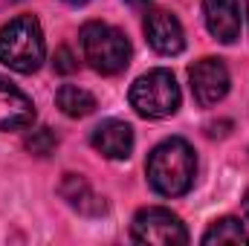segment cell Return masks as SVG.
I'll return each mask as SVG.
<instances>
[{"label": "cell", "instance_id": "obj_1", "mask_svg": "<svg viewBox=\"0 0 249 246\" xmlns=\"http://www.w3.org/2000/svg\"><path fill=\"white\" fill-rule=\"evenodd\" d=\"M145 174H148V183H151V188L157 194H162V197H183V194L191 191L194 177H197L194 148L180 136L162 139L148 154Z\"/></svg>", "mask_w": 249, "mask_h": 246}, {"label": "cell", "instance_id": "obj_2", "mask_svg": "<svg viewBox=\"0 0 249 246\" xmlns=\"http://www.w3.org/2000/svg\"><path fill=\"white\" fill-rule=\"evenodd\" d=\"M44 58H47V41L38 18L20 15L0 29V64L29 75L44 64Z\"/></svg>", "mask_w": 249, "mask_h": 246}, {"label": "cell", "instance_id": "obj_3", "mask_svg": "<svg viewBox=\"0 0 249 246\" xmlns=\"http://www.w3.org/2000/svg\"><path fill=\"white\" fill-rule=\"evenodd\" d=\"M78 41H81L84 61L102 75H116L130 64V41L124 38L122 29L110 23H102V20L84 23L78 32Z\"/></svg>", "mask_w": 249, "mask_h": 246}, {"label": "cell", "instance_id": "obj_4", "mask_svg": "<svg viewBox=\"0 0 249 246\" xmlns=\"http://www.w3.org/2000/svg\"><path fill=\"white\" fill-rule=\"evenodd\" d=\"M127 99L142 119H168L180 110V84L171 70L157 67L130 84Z\"/></svg>", "mask_w": 249, "mask_h": 246}, {"label": "cell", "instance_id": "obj_5", "mask_svg": "<svg viewBox=\"0 0 249 246\" xmlns=\"http://www.w3.org/2000/svg\"><path fill=\"white\" fill-rule=\"evenodd\" d=\"M130 238L136 244H154V246H183L188 244L186 223L162 206H148L133 214L130 223Z\"/></svg>", "mask_w": 249, "mask_h": 246}, {"label": "cell", "instance_id": "obj_6", "mask_svg": "<svg viewBox=\"0 0 249 246\" xmlns=\"http://www.w3.org/2000/svg\"><path fill=\"white\" fill-rule=\"evenodd\" d=\"M188 81H191V96L200 107H212L226 99L232 87L229 67L220 58H200L188 67Z\"/></svg>", "mask_w": 249, "mask_h": 246}, {"label": "cell", "instance_id": "obj_7", "mask_svg": "<svg viewBox=\"0 0 249 246\" xmlns=\"http://www.w3.org/2000/svg\"><path fill=\"white\" fill-rule=\"evenodd\" d=\"M142 29H145V38H148L151 50L160 53V55H180L186 50L183 23L168 9H151V12H145Z\"/></svg>", "mask_w": 249, "mask_h": 246}, {"label": "cell", "instance_id": "obj_8", "mask_svg": "<svg viewBox=\"0 0 249 246\" xmlns=\"http://www.w3.org/2000/svg\"><path fill=\"white\" fill-rule=\"evenodd\" d=\"M203 18L214 41L235 44L241 38V3L238 0H203Z\"/></svg>", "mask_w": 249, "mask_h": 246}, {"label": "cell", "instance_id": "obj_9", "mask_svg": "<svg viewBox=\"0 0 249 246\" xmlns=\"http://www.w3.org/2000/svg\"><path fill=\"white\" fill-rule=\"evenodd\" d=\"M35 122V105L32 99L15 87L9 78L0 75V130H20Z\"/></svg>", "mask_w": 249, "mask_h": 246}, {"label": "cell", "instance_id": "obj_10", "mask_svg": "<svg viewBox=\"0 0 249 246\" xmlns=\"http://www.w3.org/2000/svg\"><path fill=\"white\" fill-rule=\"evenodd\" d=\"M90 142L107 159H127L133 151V127L127 122H119V119H107L93 130Z\"/></svg>", "mask_w": 249, "mask_h": 246}, {"label": "cell", "instance_id": "obj_11", "mask_svg": "<svg viewBox=\"0 0 249 246\" xmlns=\"http://www.w3.org/2000/svg\"><path fill=\"white\" fill-rule=\"evenodd\" d=\"M61 194L72 209H78V211H84V214H102V211H105V200L96 197V194L90 191V185L84 183L81 177H75V174H67V177H64Z\"/></svg>", "mask_w": 249, "mask_h": 246}, {"label": "cell", "instance_id": "obj_12", "mask_svg": "<svg viewBox=\"0 0 249 246\" xmlns=\"http://www.w3.org/2000/svg\"><path fill=\"white\" fill-rule=\"evenodd\" d=\"M55 105L61 107L64 116H70V119H84V116H90V113L96 110V96H93L90 90H84V87L64 84V87H58V93H55Z\"/></svg>", "mask_w": 249, "mask_h": 246}, {"label": "cell", "instance_id": "obj_13", "mask_svg": "<svg viewBox=\"0 0 249 246\" xmlns=\"http://www.w3.org/2000/svg\"><path fill=\"white\" fill-rule=\"evenodd\" d=\"M203 244H249V232L244 229V223L238 217H220L206 229Z\"/></svg>", "mask_w": 249, "mask_h": 246}, {"label": "cell", "instance_id": "obj_14", "mask_svg": "<svg viewBox=\"0 0 249 246\" xmlns=\"http://www.w3.org/2000/svg\"><path fill=\"white\" fill-rule=\"evenodd\" d=\"M55 145H58V136H55L50 127H38V130H32V133L26 136V148H29L32 154H38V157L53 154Z\"/></svg>", "mask_w": 249, "mask_h": 246}, {"label": "cell", "instance_id": "obj_15", "mask_svg": "<svg viewBox=\"0 0 249 246\" xmlns=\"http://www.w3.org/2000/svg\"><path fill=\"white\" fill-rule=\"evenodd\" d=\"M53 67H55V72H61V75H70V72H75V70H78V61H75V55H72L67 47H61V50H55Z\"/></svg>", "mask_w": 249, "mask_h": 246}, {"label": "cell", "instance_id": "obj_16", "mask_svg": "<svg viewBox=\"0 0 249 246\" xmlns=\"http://www.w3.org/2000/svg\"><path fill=\"white\" fill-rule=\"evenodd\" d=\"M244 214H247V220H249V188H247V194H244Z\"/></svg>", "mask_w": 249, "mask_h": 246}, {"label": "cell", "instance_id": "obj_17", "mask_svg": "<svg viewBox=\"0 0 249 246\" xmlns=\"http://www.w3.org/2000/svg\"><path fill=\"white\" fill-rule=\"evenodd\" d=\"M124 3H130V6H145V3H151V0H124Z\"/></svg>", "mask_w": 249, "mask_h": 246}, {"label": "cell", "instance_id": "obj_18", "mask_svg": "<svg viewBox=\"0 0 249 246\" xmlns=\"http://www.w3.org/2000/svg\"><path fill=\"white\" fill-rule=\"evenodd\" d=\"M64 3H70V6H84V3H90V0H64Z\"/></svg>", "mask_w": 249, "mask_h": 246}, {"label": "cell", "instance_id": "obj_19", "mask_svg": "<svg viewBox=\"0 0 249 246\" xmlns=\"http://www.w3.org/2000/svg\"><path fill=\"white\" fill-rule=\"evenodd\" d=\"M247 18H249V0H247Z\"/></svg>", "mask_w": 249, "mask_h": 246}]
</instances>
